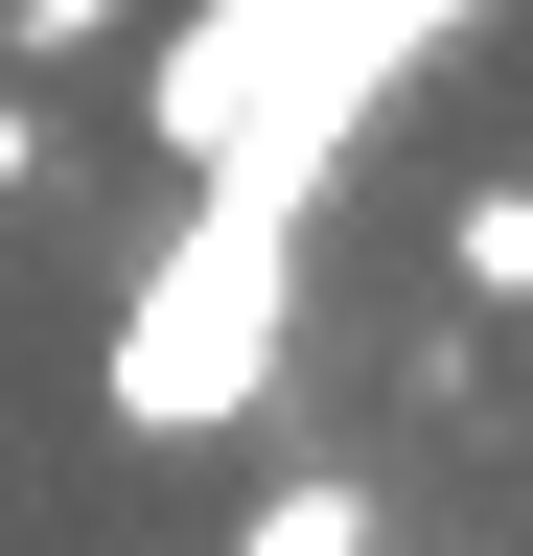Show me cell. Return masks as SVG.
I'll return each instance as SVG.
<instances>
[{
  "instance_id": "6da1fadb",
  "label": "cell",
  "mask_w": 533,
  "mask_h": 556,
  "mask_svg": "<svg viewBox=\"0 0 533 556\" xmlns=\"http://www.w3.org/2000/svg\"><path fill=\"white\" fill-rule=\"evenodd\" d=\"M418 47H441L418 0H348V24L210 0V24H163V163H186V208H279L302 232V186L371 139V70H418Z\"/></svg>"
},
{
  "instance_id": "277c9868",
  "label": "cell",
  "mask_w": 533,
  "mask_h": 556,
  "mask_svg": "<svg viewBox=\"0 0 533 556\" xmlns=\"http://www.w3.org/2000/svg\"><path fill=\"white\" fill-rule=\"evenodd\" d=\"M464 302H533V186H487V208H464Z\"/></svg>"
},
{
  "instance_id": "3957f363",
  "label": "cell",
  "mask_w": 533,
  "mask_h": 556,
  "mask_svg": "<svg viewBox=\"0 0 533 556\" xmlns=\"http://www.w3.org/2000/svg\"><path fill=\"white\" fill-rule=\"evenodd\" d=\"M232 556H394V510H371V464H279L232 510Z\"/></svg>"
},
{
  "instance_id": "7a4b0ae2",
  "label": "cell",
  "mask_w": 533,
  "mask_h": 556,
  "mask_svg": "<svg viewBox=\"0 0 533 556\" xmlns=\"http://www.w3.org/2000/svg\"><path fill=\"white\" fill-rule=\"evenodd\" d=\"M279 348H302V232H279V208H186L163 278L93 348V394L140 417V441H232V417L279 394Z\"/></svg>"
}]
</instances>
